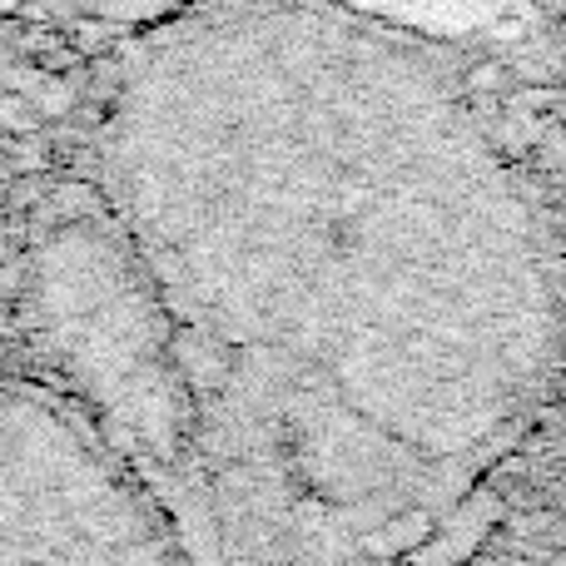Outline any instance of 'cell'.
<instances>
[{
  "mask_svg": "<svg viewBox=\"0 0 566 566\" xmlns=\"http://www.w3.org/2000/svg\"><path fill=\"white\" fill-rule=\"evenodd\" d=\"M70 50L75 55H85V60H99V55H115V30L105 25L99 15H85V20H75L70 25Z\"/></svg>",
  "mask_w": 566,
  "mask_h": 566,
  "instance_id": "4",
  "label": "cell"
},
{
  "mask_svg": "<svg viewBox=\"0 0 566 566\" xmlns=\"http://www.w3.org/2000/svg\"><path fill=\"white\" fill-rule=\"evenodd\" d=\"M45 85H40V95H35V115H45V119H65V115H75V105H80V80L75 75H40Z\"/></svg>",
  "mask_w": 566,
  "mask_h": 566,
  "instance_id": "3",
  "label": "cell"
},
{
  "mask_svg": "<svg viewBox=\"0 0 566 566\" xmlns=\"http://www.w3.org/2000/svg\"><path fill=\"white\" fill-rule=\"evenodd\" d=\"M95 189L179 402L209 566H353L522 438L562 283L462 60L338 0H205L125 50Z\"/></svg>",
  "mask_w": 566,
  "mask_h": 566,
  "instance_id": "1",
  "label": "cell"
},
{
  "mask_svg": "<svg viewBox=\"0 0 566 566\" xmlns=\"http://www.w3.org/2000/svg\"><path fill=\"white\" fill-rule=\"evenodd\" d=\"M0 566H195V547L75 398L0 373Z\"/></svg>",
  "mask_w": 566,
  "mask_h": 566,
  "instance_id": "2",
  "label": "cell"
},
{
  "mask_svg": "<svg viewBox=\"0 0 566 566\" xmlns=\"http://www.w3.org/2000/svg\"><path fill=\"white\" fill-rule=\"evenodd\" d=\"M0 125L20 129V135H25V129H35V105H30L25 95H15V90H10V95H0Z\"/></svg>",
  "mask_w": 566,
  "mask_h": 566,
  "instance_id": "5",
  "label": "cell"
}]
</instances>
